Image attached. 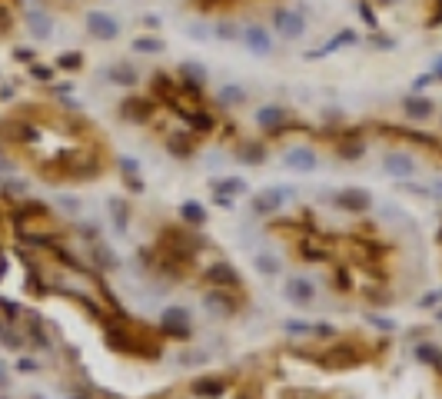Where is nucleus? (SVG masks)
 <instances>
[{
	"label": "nucleus",
	"mask_w": 442,
	"mask_h": 399,
	"mask_svg": "<svg viewBox=\"0 0 442 399\" xmlns=\"http://www.w3.org/2000/svg\"><path fill=\"white\" fill-rule=\"evenodd\" d=\"M216 206H233V197L229 193H216Z\"/></svg>",
	"instance_id": "40"
},
{
	"label": "nucleus",
	"mask_w": 442,
	"mask_h": 399,
	"mask_svg": "<svg viewBox=\"0 0 442 399\" xmlns=\"http://www.w3.org/2000/svg\"><path fill=\"white\" fill-rule=\"evenodd\" d=\"M0 399H3V396H0Z\"/></svg>",
	"instance_id": "49"
},
{
	"label": "nucleus",
	"mask_w": 442,
	"mask_h": 399,
	"mask_svg": "<svg viewBox=\"0 0 442 399\" xmlns=\"http://www.w3.org/2000/svg\"><path fill=\"white\" fill-rule=\"evenodd\" d=\"M363 154H366V143L356 137V133H346V137L336 140V156L339 160H359Z\"/></svg>",
	"instance_id": "19"
},
{
	"label": "nucleus",
	"mask_w": 442,
	"mask_h": 399,
	"mask_svg": "<svg viewBox=\"0 0 442 399\" xmlns=\"http://www.w3.org/2000/svg\"><path fill=\"white\" fill-rule=\"evenodd\" d=\"M286 120H290V113H286L283 107H276V104L256 110V123L266 130V133H283V130H286Z\"/></svg>",
	"instance_id": "13"
},
{
	"label": "nucleus",
	"mask_w": 442,
	"mask_h": 399,
	"mask_svg": "<svg viewBox=\"0 0 442 399\" xmlns=\"http://www.w3.org/2000/svg\"><path fill=\"white\" fill-rule=\"evenodd\" d=\"M240 160H243V163H259V160H263V156H266V150H263V147H253V143H249V147H243V150H240Z\"/></svg>",
	"instance_id": "36"
},
{
	"label": "nucleus",
	"mask_w": 442,
	"mask_h": 399,
	"mask_svg": "<svg viewBox=\"0 0 442 399\" xmlns=\"http://www.w3.org/2000/svg\"><path fill=\"white\" fill-rule=\"evenodd\" d=\"M439 303H442V290H439Z\"/></svg>",
	"instance_id": "46"
},
{
	"label": "nucleus",
	"mask_w": 442,
	"mask_h": 399,
	"mask_svg": "<svg viewBox=\"0 0 442 399\" xmlns=\"http://www.w3.org/2000/svg\"><path fill=\"white\" fill-rule=\"evenodd\" d=\"M160 336L163 339H180V343H190L193 339V326H190V313L183 307H167L163 316H160Z\"/></svg>",
	"instance_id": "3"
},
{
	"label": "nucleus",
	"mask_w": 442,
	"mask_h": 399,
	"mask_svg": "<svg viewBox=\"0 0 442 399\" xmlns=\"http://www.w3.org/2000/svg\"><path fill=\"white\" fill-rule=\"evenodd\" d=\"M283 163L290 170H313L316 167V154L306 150V147H296V150H290V154L283 156Z\"/></svg>",
	"instance_id": "22"
},
{
	"label": "nucleus",
	"mask_w": 442,
	"mask_h": 399,
	"mask_svg": "<svg viewBox=\"0 0 442 399\" xmlns=\"http://www.w3.org/2000/svg\"><path fill=\"white\" fill-rule=\"evenodd\" d=\"M333 290H339V293H350V290H352V283H350V270H343V266L336 270V273H333Z\"/></svg>",
	"instance_id": "37"
},
{
	"label": "nucleus",
	"mask_w": 442,
	"mask_h": 399,
	"mask_svg": "<svg viewBox=\"0 0 442 399\" xmlns=\"http://www.w3.org/2000/svg\"><path fill=\"white\" fill-rule=\"evenodd\" d=\"M93 263H97L100 270H113V266H117V256H113L110 246H104L100 240H97V243H93Z\"/></svg>",
	"instance_id": "27"
},
{
	"label": "nucleus",
	"mask_w": 442,
	"mask_h": 399,
	"mask_svg": "<svg viewBox=\"0 0 442 399\" xmlns=\"http://www.w3.org/2000/svg\"><path fill=\"white\" fill-rule=\"evenodd\" d=\"M70 399H90V396H83V393H74V396H70Z\"/></svg>",
	"instance_id": "44"
},
{
	"label": "nucleus",
	"mask_w": 442,
	"mask_h": 399,
	"mask_svg": "<svg viewBox=\"0 0 442 399\" xmlns=\"http://www.w3.org/2000/svg\"><path fill=\"white\" fill-rule=\"evenodd\" d=\"M17 369H20V373H37V363H33V359H20V363H17Z\"/></svg>",
	"instance_id": "39"
},
{
	"label": "nucleus",
	"mask_w": 442,
	"mask_h": 399,
	"mask_svg": "<svg viewBox=\"0 0 442 399\" xmlns=\"http://www.w3.org/2000/svg\"><path fill=\"white\" fill-rule=\"evenodd\" d=\"M177 113L183 117L186 127H190L193 133H213V130H216V117L210 113V110H199V107L197 110H186V107H180Z\"/></svg>",
	"instance_id": "16"
},
{
	"label": "nucleus",
	"mask_w": 442,
	"mask_h": 399,
	"mask_svg": "<svg viewBox=\"0 0 442 399\" xmlns=\"http://www.w3.org/2000/svg\"><path fill=\"white\" fill-rule=\"evenodd\" d=\"M107 80L120 83V87H137L140 74H137V67H130V63H117V67H110L107 70Z\"/></svg>",
	"instance_id": "21"
},
{
	"label": "nucleus",
	"mask_w": 442,
	"mask_h": 399,
	"mask_svg": "<svg viewBox=\"0 0 442 399\" xmlns=\"http://www.w3.org/2000/svg\"><path fill=\"white\" fill-rule=\"evenodd\" d=\"M203 307L210 309L213 316H236L246 307V296L243 290H216V286H210L203 293Z\"/></svg>",
	"instance_id": "2"
},
{
	"label": "nucleus",
	"mask_w": 442,
	"mask_h": 399,
	"mask_svg": "<svg viewBox=\"0 0 442 399\" xmlns=\"http://www.w3.org/2000/svg\"><path fill=\"white\" fill-rule=\"evenodd\" d=\"M382 167L389 170V177H396V180H409L412 173H416V160L406 150H389V154L382 156Z\"/></svg>",
	"instance_id": "10"
},
{
	"label": "nucleus",
	"mask_w": 442,
	"mask_h": 399,
	"mask_svg": "<svg viewBox=\"0 0 442 399\" xmlns=\"http://www.w3.org/2000/svg\"><path fill=\"white\" fill-rule=\"evenodd\" d=\"M57 67H60V70H80V67H83V54H76V50L60 54V57H57Z\"/></svg>",
	"instance_id": "32"
},
{
	"label": "nucleus",
	"mask_w": 442,
	"mask_h": 399,
	"mask_svg": "<svg viewBox=\"0 0 442 399\" xmlns=\"http://www.w3.org/2000/svg\"><path fill=\"white\" fill-rule=\"evenodd\" d=\"M27 27H31L33 40H47V37L54 33V20H50L44 10H31V14H27Z\"/></svg>",
	"instance_id": "20"
},
{
	"label": "nucleus",
	"mask_w": 442,
	"mask_h": 399,
	"mask_svg": "<svg viewBox=\"0 0 442 399\" xmlns=\"http://www.w3.org/2000/svg\"><path fill=\"white\" fill-rule=\"evenodd\" d=\"M432 303H439V293H429V296H423V307H432Z\"/></svg>",
	"instance_id": "41"
},
{
	"label": "nucleus",
	"mask_w": 442,
	"mask_h": 399,
	"mask_svg": "<svg viewBox=\"0 0 442 399\" xmlns=\"http://www.w3.org/2000/svg\"><path fill=\"white\" fill-rule=\"evenodd\" d=\"M37 137H40V127L33 120H24V117H3L0 120V140L10 147H27Z\"/></svg>",
	"instance_id": "4"
},
{
	"label": "nucleus",
	"mask_w": 442,
	"mask_h": 399,
	"mask_svg": "<svg viewBox=\"0 0 442 399\" xmlns=\"http://www.w3.org/2000/svg\"><path fill=\"white\" fill-rule=\"evenodd\" d=\"M87 31H90V37H97V40H117V37H120V24L110 14H90L87 17Z\"/></svg>",
	"instance_id": "14"
},
{
	"label": "nucleus",
	"mask_w": 442,
	"mask_h": 399,
	"mask_svg": "<svg viewBox=\"0 0 442 399\" xmlns=\"http://www.w3.org/2000/svg\"><path fill=\"white\" fill-rule=\"evenodd\" d=\"M296 250H300V260H303V263H322V260H329V243H326L322 236H316V233H313V236H303Z\"/></svg>",
	"instance_id": "15"
},
{
	"label": "nucleus",
	"mask_w": 442,
	"mask_h": 399,
	"mask_svg": "<svg viewBox=\"0 0 442 399\" xmlns=\"http://www.w3.org/2000/svg\"><path fill=\"white\" fill-rule=\"evenodd\" d=\"M313 356L326 369H356L363 363H369V359H376V353H369L366 343H359V339H333L322 353H313Z\"/></svg>",
	"instance_id": "1"
},
{
	"label": "nucleus",
	"mask_w": 442,
	"mask_h": 399,
	"mask_svg": "<svg viewBox=\"0 0 442 399\" xmlns=\"http://www.w3.org/2000/svg\"><path fill=\"white\" fill-rule=\"evenodd\" d=\"M27 70H31V77L40 80V83H50V80H54V67H47V63H37V60H33Z\"/></svg>",
	"instance_id": "34"
},
{
	"label": "nucleus",
	"mask_w": 442,
	"mask_h": 399,
	"mask_svg": "<svg viewBox=\"0 0 442 399\" xmlns=\"http://www.w3.org/2000/svg\"><path fill=\"white\" fill-rule=\"evenodd\" d=\"M216 193H229V197H236V193H246V184L240 177H229V180H216L213 184Z\"/></svg>",
	"instance_id": "31"
},
{
	"label": "nucleus",
	"mask_w": 442,
	"mask_h": 399,
	"mask_svg": "<svg viewBox=\"0 0 442 399\" xmlns=\"http://www.w3.org/2000/svg\"><path fill=\"white\" fill-rule=\"evenodd\" d=\"M180 220H183L186 227H203L206 223V210L199 206L197 200H186V203H180Z\"/></svg>",
	"instance_id": "24"
},
{
	"label": "nucleus",
	"mask_w": 442,
	"mask_h": 399,
	"mask_svg": "<svg viewBox=\"0 0 442 399\" xmlns=\"http://www.w3.org/2000/svg\"><path fill=\"white\" fill-rule=\"evenodd\" d=\"M3 273H7V260L0 256V279H3Z\"/></svg>",
	"instance_id": "42"
},
{
	"label": "nucleus",
	"mask_w": 442,
	"mask_h": 399,
	"mask_svg": "<svg viewBox=\"0 0 442 399\" xmlns=\"http://www.w3.org/2000/svg\"><path fill=\"white\" fill-rule=\"evenodd\" d=\"M10 31H14V10L0 0V37H7Z\"/></svg>",
	"instance_id": "35"
},
{
	"label": "nucleus",
	"mask_w": 442,
	"mask_h": 399,
	"mask_svg": "<svg viewBox=\"0 0 442 399\" xmlns=\"http://www.w3.org/2000/svg\"><path fill=\"white\" fill-rule=\"evenodd\" d=\"M439 243H442V230H439Z\"/></svg>",
	"instance_id": "47"
},
{
	"label": "nucleus",
	"mask_w": 442,
	"mask_h": 399,
	"mask_svg": "<svg viewBox=\"0 0 442 399\" xmlns=\"http://www.w3.org/2000/svg\"><path fill=\"white\" fill-rule=\"evenodd\" d=\"M436 316H439V320H442V309H439V313H436Z\"/></svg>",
	"instance_id": "45"
},
{
	"label": "nucleus",
	"mask_w": 442,
	"mask_h": 399,
	"mask_svg": "<svg viewBox=\"0 0 442 399\" xmlns=\"http://www.w3.org/2000/svg\"><path fill=\"white\" fill-rule=\"evenodd\" d=\"M276 31L283 33V40H300L306 33V17L296 10H279L276 14Z\"/></svg>",
	"instance_id": "11"
},
{
	"label": "nucleus",
	"mask_w": 442,
	"mask_h": 399,
	"mask_svg": "<svg viewBox=\"0 0 442 399\" xmlns=\"http://www.w3.org/2000/svg\"><path fill=\"white\" fill-rule=\"evenodd\" d=\"M442 20V0H439V10H436V20H432V24H439Z\"/></svg>",
	"instance_id": "43"
},
{
	"label": "nucleus",
	"mask_w": 442,
	"mask_h": 399,
	"mask_svg": "<svg viewBox=\"0 0 442 399\" xmlns=\"http://www.w3.org/2000/svg\"><path fill=\"white\" fill-rule=\"evenodd\" d=\"M290 200V190H283V186H270V190H263L253 197V213L256 216H270L276 210H283V203Z\"/></svg>",
	"instance_id": "9"
},
{
	"label": "nucleus",
	"mask_w": 442,
	"mask_h": 399,
	"mask_svg": "<svg viewBox=\"0 0 442 399\" xmlns=\"http://www.w3.org/2000/svg\"><path fill=\"white\" fill-rule=\"evenodd\" d=\"M14 57H17V60H24V63H33V50L20 47V50H14Z\"/></svg>",
	"instance_id": "38"
},
{
	"label": "nucleus",
	"mask_w": 442,
	"mask_h": 399,
	"mask_svg": "<svg viewBox=\"0 0 442 399\" xmlns=\"http://www.w3.org/2000/svg\"><path fill=\"white\" fill-rule=\"evenodd\" d=\"M33 399H40V396H33Z\"/></svg>",
	"instance_id": "48"
},
{
	"label": "nucleus",
	"mask_w": 442,
	"mask_h": 399,
	"mask_svg": "<svg viewBox=\"0 0 442 399\" xmlns=\"http://www.w3.org/2000/svg\"><path fill=\"white\" fill-rule=\"evenodd\" d=\"M336 206L346 210V213H366L373 206V193L369 190H359V186H346L336 193Z\"/></svg>",
	"instance_id": "7"
},
{
	"label": "nucleus",
	"mask_w": 442,
	"mask_h": 399,
	"mask_svg": "<svg viewBox=\"0 0 442 399\" xmlns=\"http://www.w3.org/2000/svg\"><path fill=\"white\" fill-rule=\"evenodd\" d=\"M167 150L173 156H180V160H190L193 150H197V133L190 130V137H170L167 140Z\"/></svg>",
	"instance_id": "23"
},
{
	"label": "nucleus",
	"mask_w": 442,
	"mask_h": 399,
	"mask_svg": "<svg viewBox=\"0 0 442 399\" xmlns=\"http://www.w3.org/2000/svg\"><path fill=\"white\" fill-rule=\"evenodd\" d=\"M256 270L263 273V277H276L283 266H279V260H276V256H270V253H256Z\"/></svg>",
	"instance_id": "30"
},
{
	"label": "nucleus",
	"mask_w": 442,
	"mask_h": 399,
	"mask_svg": "<svg viewBox=\"0 0 442 399\" xmlns=\"http://www.w3.org/2000/svg\"><path fill=\"white\" fill-rule=\"evenodd\" d=\"M31 343L33 346H40V350H50V336H47L44 323H40V316H31Z\"/></svg>",
	"instance_id": "28"
},
{
	"label": "nucleus",
	"mask_w": 442,
	"mask_h": 399,
	"mask_svg": "<svg viewBox=\"0 0 442 399\" xmlns=\"http://www.w3.org/2000/svg\"><path fill=\"white\" fill-rule=\"evenodd\" d=\"M243 40H246V47H249L253 54H259V57L273 54V44H270V33L263 31V27H256V24H249V27L243 31Z\"/></svg>",
	"instance_id": "17"
},
{
	"label": "nucleus",
	"mask_w": 442,
	"mask_h": 399,
	"mask_svg": "<svg viewBox=\"0 0 442 399\" xmlns=\"http://www.w3.org/2000/svg\"><path fill=\"white\" fill-rule=\"evenodd\" d=\"M120 117H123V120H130V123H147L153 117V100H150V97H140V93L123 97Z\"/></svg>",
	"instance_id": "8"
},
{
	"label": "nucleus",
	"mask_w": 442,
	"mask_h": 399,
	"mask_svg": "<svg viewBox=\"0 0 442 399\" xmlns=\"http://www.w3.org/2000/svg\"><path fill=\"white\" fill-rule=\"evenodd\" d=\"M402 110H406V117H412V120H429L432 113H436V104L429 100V97H406L402 100Z\"/></svg>",
	"instance_id": "18"
},
{
	"label": "nucleus",
	"mask_w": 442,
	"mask_h": 399,
	"mask_svg": "<svg viewBox=\"0 0 442 399\" xmlns=\"http://www.w3.org/2000/svg\"><path fill=\"white\" fill-rule=\"evenodd\" d=\"M199 279H203L206 286H216V290H243V277H240V270H236L233 263H227V260H213L203 273H199Z\"/></svg>",
	"instance_id": "5"
},
{
	"label": "nucleus",
	"mask_w": 442,
	"mask_h": 399,
	"mask_svg": "<svg viewBox=\"0 0 442 399\" xmlns=\"http://www.w3.org/2000/svg\"><path fill=\"white\" fill-rule=\"evenodd\" d=\"M133 47H137L140 54H160V50H163V40H160V37H140Z\"/></svg>",
	"instance_id": "33"
},
{
	"label": "nucleus",
	"mask_w": 442,
	"mask_h": 399,
	"mask_svg": "<svg viewBox=\"0 0 442 399\" xmlns=\"http://www.w3.org/2000/svg\"><path fill=\"white\" fill-rule=\"evenodd\" d=\"M283 293H286V300H290L293 307H309V303L316 300V286L306 277H293L290 283L283 286Z\"/></svg>",
	"instance_id": "12"
},
{
	"label": "nucleus",
	"mask_w": 442,
	"mask_h": 399,
	"mask_svg": "<svg viewBox=\"0 0 442 399\" xmlns=\"http://www.w3.org/2000/svg\"><path fill=\"white\" fill-rule=\"evenodd\" d=\"M216 100H220L223 107H240V104H246V90L243 87H220V90H216Z\"/></svg>",
	"instance_id": "25"
},
{
	"label": "nucleus",
	"mask_w": 442,
	"mask_h": 399,
	"mask_svg": "<svg viewBox=\"0 0 442 399\" xmlns=\"http://www.w3.org/2000/svg\"><path fill=\"white\" fill-rule=\"evenodd\" d=\"M190 393L199 399H223L233 393V383H229V376H199L190 383Z\"/></svg>",
	"instance_id": "6"
},
{
	"label": "nucleus",
	"mask_w": 442,
	"mask_h": 399,
	"mask_svg": "<svg viewBox=\"0 0 442 399\" xmlns=\"http://www.w3.org/2000/svg\"><path fill=\"white\" fill-rule=\"evenodd\" d=\"M416 359H419V363H429V366H439V363H442V350L429 346V343H419V346H416Z\"/></svg>",
	"instance_id": "29"
},
{
	"label": "nucleus",
	"mask_w": 442,
	"mask_h": 399,
	"mask_svg": "<svg viewBox=\"0 0 442 399\" xmlns=\"http://www.w3.org/2000/svg\"><path fill=\"white\" fill-rule=\"evenodd\" d=\"M110 213H113V227L117 230H126V223H130V206H126V200H110Z\"/></svg>",
	"instance_id": "26"
}]
</instances>
